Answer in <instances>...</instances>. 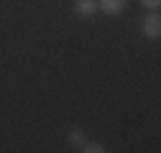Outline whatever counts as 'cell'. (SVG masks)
<instances>
[{"label": "cell", "instance_id": "obj_1", "mask_svg": "<svg viewBox=\"0 0 161 153\" xmlns=\"http://www.w3.org/2000/svg\"><path fill=\"white\" fill-rule=\"evenodd\" d=\"M141 31H143V36L148 41H158V36H161V15L158 13L146 15L143 21H141Z\"/></svg>", "mask_w": 161, "mask_h": 153}, {"label": "cell", "instance_id": "obj_2", "mask_svg": "<svg viewBox=\"0 0 161 153\" xmlns=\"http://www.w3.org/2000/svg\"><path fill=\"white\" fill-rule=\"evenodd\" d=\"M128 0H97V10H103L105 15H120L125 10Z\"/></svg>", "mask_w": 161, "mask_h": 153}, {"label": "cell", "instance_id": "obj_3", "mask_svg": "<svg viewBox=\"0 0 161 153\" xmlns=\"http://www.w3.org/2000/svg\"><path fill=\"white\" fill-rule=\"evenodd\" d=\"M74 13L82 18H92L97 13V0H74Z\"/></svg>", "mask_w": 161, "mask_h": 153}, {"label": "cell", "instance_id": "obj_4", "mask_svg": "<svg viewBox=\"0 0 161 153\" xmlns=\"http://www.w3.org/2000/svg\"><path fill=\"white\" fill-rule=\"evenodd\" d=\"M69 143L79 150V148H82L85 145V133L82 130H79V128H74V130H69Z\"/></svg>", "mask_w": 161, "mask_h": 153}, {"label": "cell", "instance_id": "obj_5", "mask_svg": "<svg viewBox=\"0 0 161 153\" xmlns=\"http://www.w3.org/2000/svg\"><path fill=\"white\" fill-rule=\"evenodd\" d=\"M79 150H82V153H105V145L103 143H87L85 140V145L79 148Z\"/></svg>", "mask_w": 161, "mask_h": 153}, {"label": "cell", "instance_id": "obj_6", "mask_svg": "<svg viewBox=\"0 0 161 153\" xmlns=\"http://www.w3.org/2000/svg\"><path fill=\"white\" fill-rule=\"evenodd\" d=\"M141 5H146V8H151V10H156V8L161 5V0H141Z\"/></svg>", "mask_w": 161, "mask_h": 153}]
</instances>
